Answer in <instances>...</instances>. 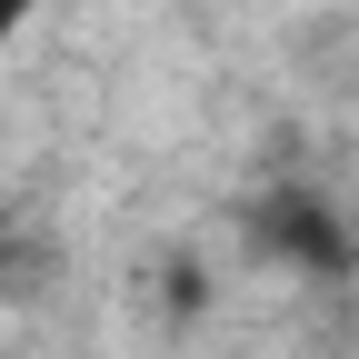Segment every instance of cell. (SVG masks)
Masks as SVG:
<instances>
[{
  "label": "cell",
  "mask_w": 359,
  "mask_h": 359,
  "mask_svg": "<svg viewBox=\"0 0 359 359\" xmlns=\"http://www.w3.org/2000/svg\"><path fill=\"white\" fill-rule=\"evenodd\" d=\"M250 250L299 269V280H349V259H359V240L330 210V190H269V200H250Z\"/></svg>",
  "instance_id": "6da1fadb"
},
{
  "label": "cell",
  "mask_w": 359,
  "mask_h": 359,
  "mask_svg": "<svg viewBox=\"0 0 359 359\" xmlns=\"http://www.w3.org/2000/svg\"><path fill=\"white\" fill-rule=\"evenodd\" d=\"M30 20H40V0H0V50H11V40H20Z\"/></svg>",
  "instance_id": "7a4b0ae2"
},
{
  "label": "cell",
  "mask_w": 359,
  "mask_h": 359,
  "mask_svg": "<svg viewBox=\"0 0 359 359\" xmlns=\"http://www.w3.org/2000/svg\"><path fill=\"white\" fill-rule=\"evenodd\" d=\"M0 250H11V230H0Z\"/></svg>",
  "instance_id": "3957f363"
}]
</instances>
